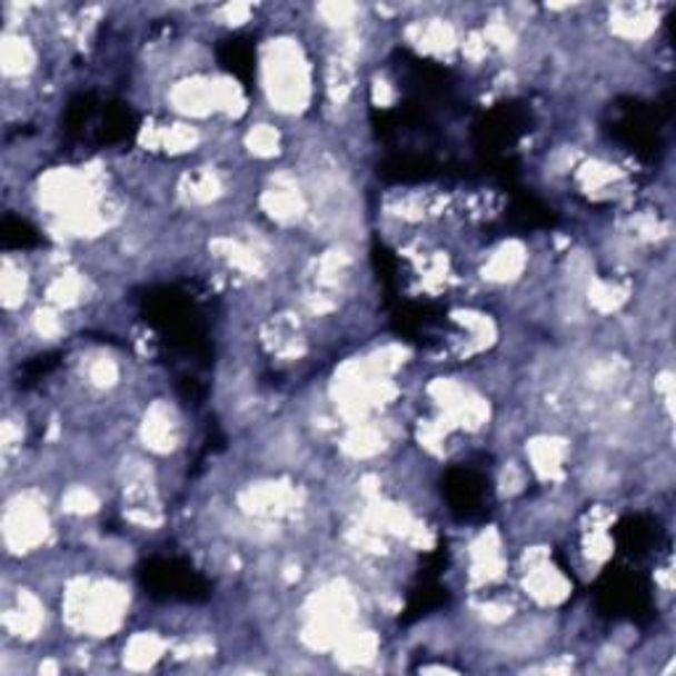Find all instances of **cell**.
<instances>
[{
    "instance_id": "obj_1",
    "label": "cell",
    "mask_w": 676,
    "mask_h": 676,
    "mask_svg": "<svg viewBox=\"0 0 676 676\" xmlns=\"http://www.w3.org/2000/svg\"><path fill=\"white\" fill-rule=\"evenodd\" d=\"M262 63L265 93L272 109L286 115L305 109L312 84H309L307 59L299 46H294V40H275Z\"/></svg>"
},
{
    "instance_id": "obj_2",
    "label": "cell",
    "mask_w": 676,
    "mask_h": 676,
    "mask_svg": "<svg viewBox=\"0 0 676 676\" xmlns=\"http://www.w3.org/2000/svg\"><path fill=\"white\" fill-rule=\"evenodd\" d=\"M51 520H48L46 503L34 491H19L6 503L3 516V539L9 553L24 555L34 553L40 545H46Z\"/></svg>"
},
{
    "instance_id": "obj_3",
    "label": "cell",
    "mask_w": 676,
    "mask_h": 676,
    "mask_svg": "<svg viewBox=\"0 0 676 676\" xmlns=\"http://www.w3.org/2000/svg\"><path fill=\"white\" fill-rule=\"evenodd\" d=\"M3 626L17 639L40 637V632L46 629V605L30 589L13 592L11 600L6 603Z\"/></svg>"
},
{
    "instance_id": "obj_4",
    "label": "cell",
    "mask_w": 676,
    "mask_h": 676,
    "mask_svg": "<svg viewBox=\"0 0 676 676\" xmlns=\"http://www.w3.org/2000/svg\"><path fill=\"white\" fill-rule=\"evenodd\" d=\"M180 418L167 401H153L151 410H146L143 426H140V436H143V444L151 453L167 455L178 447L180 439Z\"/></svg>"
},
{
    "instance_id": "obj_5",
    "label": "cell",
    "mask_w": 676,
    "mask_h": 676,
    "mask_svg": "<svg viewBox=\"0 0 676 676\" xmlns=\"http://www.w3.org/2000/svg\"><path fill=\"white\" fill-rule=\"evenodd\" d=\"M0 61H3L6 80H27L38 69V46L30 34H24L17 27H9L3 32V46H0Z\"/></svg>"
},
{
    "instance_id": "obj_6",
    "label": "cell",
    "mask_w": 676,
    "mask_h": 676,
    "mask_svg": "<svg viewBox=\"0 0 676 676\" xmlns=\"http://www.w3.org/2000/svg\"><path fill=\"white\" fill-rule=\"evenodd\" d=\"M526 457L531 470L539 478H560L566 474V463H568V441L560 439V436L545 434L531 439V444L526 447Z\"/></svg>"
},
{
    "instance_id": "obj_7",
    "label": "cell",
    "mask_w": 676,
    "mask_h": 676,
    "mask_svg": "<svg viewBox=\"0 0 676 676\" xmlns=\"http://www.w3.org/2000/svg\"><path fill=\"white\" fill-rule=\"evenodd\" d=\"M528 262V254L524 246L518 241H507L499 246V249L491 251L489 262L484 265V280H489V284H513V280L520 278V272H524V267Z\"/></svg>"
},
{
    "instance_id": "obj_8",
    "label": "cell",
    "mask_w": 676,
    "mask_h": 676,
    "mask_svg": "<svg viewBox=\"0 0 676 676\" xmlns=\"http://www.w3.org/2000/svg\"><path fill=\"white\" fill-rule=\"evenodd\" d=\"M30 280H32L30 270H27L19 259L13 257L3 259V307L9 309V312L21 307L27 291H30Z\"/></svg>"
},
{
    "instance_id": "obj_9",
    "label": "cell",
    "mask_w": 676,
    "mask_h": 676,
    "mask_svg": "<svg viewBox=\"0 0 676 676\" xmlns=\"http://www.w3.org/2000/svg\"><path fill=\"white\" fill-rule=\"evenodd\" d=\"M161 639L157 634H138L130 639V645L125 647V660H130L132 668H146L161 655Z\"/></svg>"
},
{
    "instance_id": "obj_10",
    "label": "cell",
    "mask_w": 676,
    "mask_h": 676,
    "mask_svg": "<svg viewBox=\"0 0 676 676\" xmlns=\"http://www.w3.org/2000/svg\"><path fill=\"white\" fill-rule=\"evenodd\" d=\"M246 148L259 159H270L280 151V132L272 125H254L246 136Z\"/></svg>"
}]
</instances>
